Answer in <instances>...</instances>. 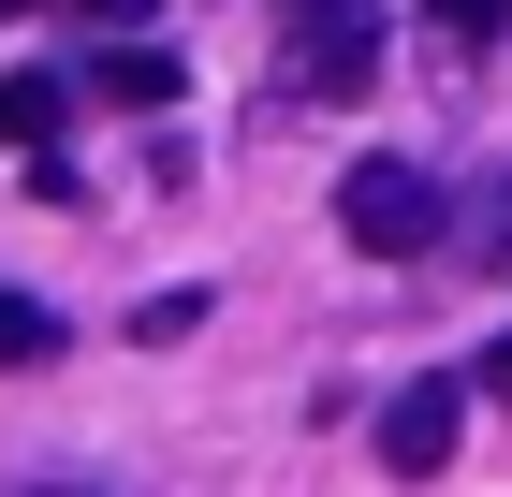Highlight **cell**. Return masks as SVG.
<instances>
[{"mask_svg": "<svg viewBox=\"0 0 512 497\" xmlns=\"http://www.w3.org/2000/svg\"><path fill=\"white\" fill-rule=\"evenodd\" d=\"M0 15H30V0H0Z\"/></svg>", "mask_w": 512, "mask_h": 497, "instance_id": "11", "label": "cell"}, {"mask_svg": "<svg viewBox=\"0 0 512 497\" xmlns=\"http://www.w3.org/2000/svg\"><path fill=\"white\" fill-rule=\"evenodd\" d=\"M176 88H191V74H176V59H161V44L132 30V44H103V74H88V103H118V117H161Z\"/></svg>", "mask_w": 512, "mask_h": 497, "instance_id": "4", "label": "cell"}, {"mask_svg": "<svg viewBox=\"0 0 512 497\" xmlns=\"http://www.w3.org/2000/svg\"><path fill=\"white\" fill-rule=\"evenodd\" d=\"M0 366H59V307L44 293H0Z\"/></svg>", "mask_w": 512, "mask_h": 497, "instance_id": "5", "label": "cell"}, {"mask_svg": "<svg viewBox=\"0 0 512 497\" xmlns=\"http://www.w3.org/2000/svg\"><path fill=\"white\" fill-rule=\"evenodd\" d=\"M454 439H469V366H425V381L381 410V468H395V483H439Z\"/></svg>", "mask_w": 512, "mask_h": 497, "instance_id": "3", "label": "cell"}, {"mask_svg": "<svg viewBox=\"0 0 512 497\" xmlns=\"http://www.w3.org/2000/svg\"><path fill=\"white\" fill-rule=\"evenodd\" d=\"M278 88L293 103L381 88V0H278Z\"/></svg>", "mask_w": 512, "mask_h": 497, "instance_id": "1", "label": "cell"}, {"mask_svg": "<svg viewBox=\"0 0 512 497\" xmlns=\"http://www.w3.org/2000/svg\"><path fill=\"white\" fill-rule=\"evenodd\" d=\"M439 220H454V191H439L425 161H352V176H337V234H352L366 264H425Z\"/></svg>", "mask_w": 512, "mask_h": 497, "instance_id": "2", "label": "cell"}, {"mask_svg": "<svg viewBox=\"0 0 512 497\" xmlns=\"http://www.w3.org/2000/svg\"><path fill=\"white\" fill-rule=\"evenodd\" d=\"M498 15H512V0H425V44H439V59H483Z\"/></svg>", "mask_w": 512, "mask_h": 497, "instance_id": "6", "label": "cell"}, {"mask_svg": "<svg viewBox=\"0 0 512 497\" xmlns=\"http://www.w3.org/2000/svg\"><path fill=\"white\" fill-rule=\"evenodd\" d=\"M469 395H498V410H512V337H498V351L469 366Z\"/></svg>", "mask_w": 512, "mask_h": 497, "instance_id": "10", "label": "cell"}, {"mask_svg": "<svg viewBox=\"0 0 512 497\" xmlns=\"http://www.w3.org/2000/svg\"><path fill=\"white\" fill-rule=\"evenodd\" d=\"M191 322H205V293H147V307H132V337H147V351H176Z\"/></svg>", "mask_w": 512, "mask_h": 497, "instance_id": "8", "label": "cell"}, {"mask_svg": "<svg viewBox=\"0 0 512 497\" xmlns=\"http://www.w3.org/2000/svg\"><path fill=\"white\" fill-rule=\"evenodd\" d=\"M0 132L44 147V132H59V74H0Z\"/></svg>", "mask_w": 512, "mask_h": 497, "instance_id": "7", "label": "cell"}, {"mask_svg": "<svg viewBox=\"0 0 512 497\" xmlns=\"http://www.w3.org/2000/svg\"><path fill=\"white\" fill-rule=\"evenodd\" d=\"M74 15H88V30H103V44H132V30H147V15H161V0H74Z\"/></svg>", "mask_w": 512, "mask_h": 497, "instance_id": "9", "label": "cell"}]
</instances>
